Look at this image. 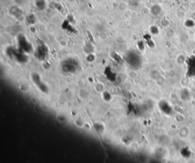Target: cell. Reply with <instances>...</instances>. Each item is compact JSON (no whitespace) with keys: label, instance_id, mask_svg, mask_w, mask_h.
<instances>
[{"label":"cell","instance_id":"cell-1","mask_svg":"<svg viewBox=\"0 0 195 163\" xmlns=\"http://www.w3.org/2000/svg\"><path fill=\"white\" fill-rule=\"evenodd\" d=\"M78 64L77 62L73 59H68L64 61L62 64V70L67 73H74L78 68Z\"/></svg>","mask_w":195,"mask_h":163},{"label":"cell","instance_id":"cell-2","mask_svg":"<svg viewBox=\"0 0 195 163\" xmlns=\"http://www.w3.org/2000/svg\"><path fill=\"white\" fill-rule=\"evenodd\" d=\"M126 61L128 63L132 68H137L141 63V60L138 55L135 53H130L126 56Z\"/></svg>","mask_w":195,"mask_h":163},{"label":"cell","instance_id":"cell-3","mask_svg":"<svg viewBox=\"0 0 195 163\" xmlns=\"http://www.w3.org/2000/svg\"><path fill=\"white\" fill-rule=\"evenodd\" d=\"M32 80L38 89L42 91L43 93H46L48 92V87L47 86L41 81L40 76L37 74H34L32 75Z\"/></svg>","mask_w":195,"mask_h":163},{"label":"cell","instance_id":"cell-4","mask_svg":"<svg viewBox=\"0 0 195 163\" xmlns=\"http://www.w3.org/2000/svg\"><path fill=\"white\" fill-rule=\"evenodd\" d=\"M159 107L161 110L165 114L170 115L172 113V108L165 101H161L159 103Z\"/></svg>","mask_w":195,"mask_h":163},{"label":"cell","instance_id":"cell-5","mask_svg":"<svg viewBox=\"0 0 195 163\" xmlns=\"http://www.w3.org/2000/svg\"><path fill=\"white\" fill-rule=\"evenodd\" d=\"M19 44L20 47L23 49V50H24L25 51L29 52L31 50L30 44L28 43V42L24 37L19 38Z\"/></svg>","mask_w":195,"mask_h":163},{"label":"cell","instance_id":"cell-6","mask_svg":"<svg viewBox=\"0 0 195 163\" xmlns=\"http://www.w3.org/2000/svg\"><path fill=\"white\" fill-rule=\"evenodd\" d=\"M46 47L44 46L38 47L37 50L36 52V57L38 58V59H40L41 60H43L45 58L47 54V50Z\"/></svg>","mask_w":195,"mask_h":163},{"label":"cell","instance_id":"cell-7","mask_svg":"<svg viewBox=\"0 0 195 163\" xmlns=\"http://www.w3.org/2000/svg\"><path fill=\"white\" fill-rule=\"evenodd\" d=\"M189 71L190 75H195V58L190 60Z\"/></svg>","mask_w":195,"mask_h":163},{"label":"cell","instance_id":"cell-8","mask_svg":"<svg viewBox=\"0 0 195 163\" xmlns=\"http://www.w3.org/2000/svg\"><path fill=\"white\" fill-rule=\"evenodd\" d=\"M35 5L38 9L43 10L45 7V0H36Z\"/></svg>","mask_w":195,"mask_h":163},{"label":"cell","instance_id":"cell-9","mask_svg":"<svg viewBox=\"0 0 195 163\" xmlns=\"http://www.w3.org/2000/svg\"><path fill=\"white\" fill-rule=\"evenodd\" d=\"M150 11H151V13L153 15L156 16L160 13L161 9V8L159 5H154L151 8Z\"/></svg>","mask_w":195,"mask_h":163},{"label":"cell","instance_id":"cell-10","mask_svg":"<svg viewBox=\"0 0 195 163\" xmlns=\"http://www.w3.org/2000/svg\"><path fill=\"white\" fill-rule=\"evenodd\" d=\"M181 97L184 100H188L190 98V94L188 90H184L181 93Z\"/></svg>","mask_w":195,"mask_h":163},{"label":"cell","instance_id":"cell-11","mask_svg":"<svg viewBox=\"0 0 195 163\" xmlns=\"http://www.w3.org/2000/svg\"><path fill=\"white\" fill-rule=\"evenodd\" d=\"M95 127L96 128V131H98V130H104V128L102 127V125L100 124H96L95 125Z\"/></svg>","mask_w":195,"mask_h":163}]
</instances>
